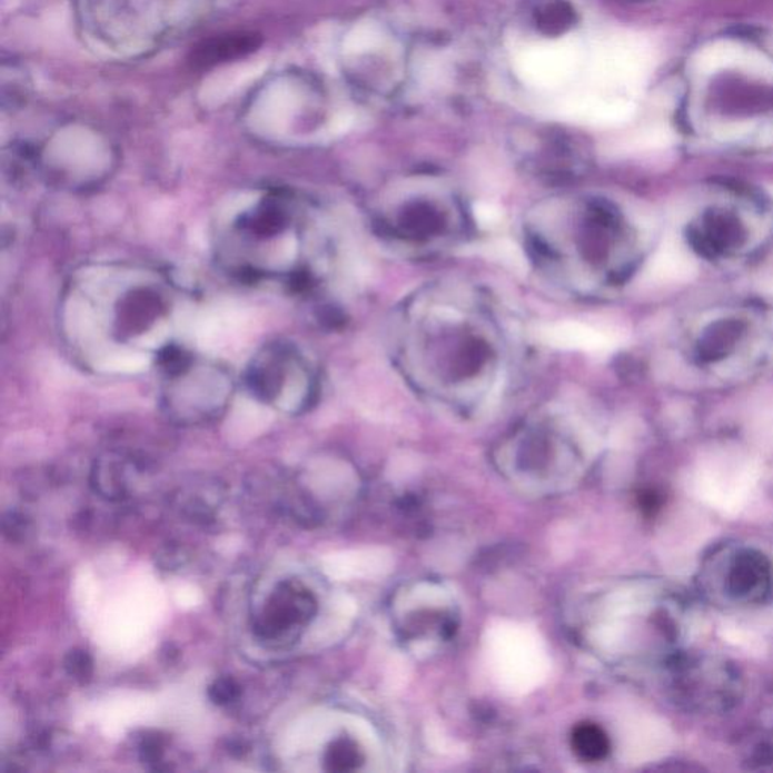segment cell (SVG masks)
<instances>
[{
    "label": "cell",
    "instance_id": "obj_19",
    "mask_svg": "<svg viewBox=\"0 0 773 773\" xmlns=\"http://www.w3.org/2000/svg\"><path fill=\"white\" fill-rule=\"evenodd\" d=\"M473 214H475L477 224L484 228L494 227L502 219L501 209L492 205V202H476L475 207H473Z\"/></svg>",
    "mask_w": 773,
    "mask_h": 773
},
{
    "label": "cell",
    "instance_id": "obj_1",
    "mask_svg": "<svg viewBox=\"0 0 773 773\" xmlns=\"http://www.w3.org/2000/svg\"><path fill=\"white\" fill-rule=\"evenodd\" d=\"M188 294L167 272L99 264L71 276L61 301V331L87 369L135 371L181 348L177 341Z\"/></svg>",
    "mask_w": 773,
    "mask_h": 773
},
{
    "label": "cell",
    "instance_id": "obj_9",
    "mask_svg": "<svg viewBox=\"0 0 773 773\" xmlns=\"http://www.w3.org/2000/svg\"><path fill=\"white\" fill-rule=\"evenodd\" d=\"M725 591L741 604H759L771 594L773 568L771 561L754 548H741L725 562Z\"/></svg>",
    "mask_w": 773,
    "mask_h": 773
},
{
    "label": "cell",
    "instance_id": "obj_18",
    "mask_svg": "<svg viewBox=\"0 0 773 773\" xmlns=\"http://www.w3.org/2000/svg\"><path fill=\"white\" fill-rule=\"evenodd\" d=\"M139 755L143 763H159L163 755V742L158 734L143 737L139 743Z\"/></svg>",
    "mask_w": 773,
    "mask_h": 773
},
{
    "label": "cell",
    "instance_id": "obj_7",
    "mask_svg": "<svg viewBox=\"0 0 773 773\" xmlns=\"http://www.w3.org/2000/svg\"><path fill=\"white\" fill-rule=\"evenodd\" d=\"M318 612V599L303 583L283 581L268 595L252 618V633L268 646H287L297 641Z\"/></svg>",
    "mask_w": 773,
    "mask_h": 773
},
{
    "label": "cell",
    "instance_id": "obj_17",
    "mask_svg": "<svg viewBox=\"0 0 773 773\" xmlns=\"http://www.w3.org/2000/svg\"><path fill=\"white\" fill-rule=\"evenodd\" d=\"M207 696L217 705L234 704L240 696V686L235 678L219 677L207 688Z\"/></svg>",
    "mask_w": 773,
    "mask_h": 773
},
{
    "label": "cell",
    "instance_id": "obj_12",
    "mask_svg": "<svg viewBox=\"0 0 773 773\" xmlns=\"http://www.w3.org/2000/svg\"><path fill=\"white\" fill-rule=\"evenodd\" d=\"M130 464L121 456L108 454L97 459L91 470V488L108 502H121L129 496Z\"/></svg>",
    "mask_w": 773,
    "mask_h": 773
},
{
    "label": "cell",
    "instance_id": "obj_8",
    "mask_svg": "<svg viewBox=\"0 0 773 773\" xmlns=\"http://www.w3.org/2000/svg\"><path fill=\"white\" fill-rule=\"evenodd\" d=\"M673 677L678 698L696 707L722 710L736 700V675L724 663L675 658Z\"/></svg>",
    "mask_w": 773,
    "mask_h": 773
},
{
    "label": "cell",
    "instance_id": "obj_2",
    "mask_svg": "<svg viewBox=\"0 0 773 773\" xmlns=\"http://www.w3.org/2000/svg\"><path fill=\"white\" fill-rule=\"evenodd\" d=\"M219 264L231 276L257 285H290L303 276L310 252L306 206L285 188L249 194L219 219Z\"/></svg>",
    "mask_w": 773,
    "mask_h": 773
},
{
    "label": "cell",
    "instance_id": "obj_5",
    "mask_svg": "<svg viewBox=\"0 0 773 773\" xmlns=\"http://www.w3.org/2000/svg\"><path fill=\"white\" fill-rule=\"evenodd\" d=\"M27 158L46 184L67 191L97 188L116 163L111 143L83 129L57 130L43 142L29 146Z\"/></svg>",
    "mask_w": 773,
    "mask_h": 773
},
{
    "label": "cell",
    "instance_id": "obj_4",
    "mask_svg": "<svg viewBox=\"0 0 773 773\" xmlns=\"http://www.w3.org/2000/svg\"><path fill=\"white\" fill-rule=\"evenodd\" d=\"M159 404L172 424H214L226 414L235 398L234 375L221 363L189 353L172 350L158 365Z\"/></svg>",
    "mask_w": 773,
    "mask_h": 773
},
{
    "label": "cell",
    "instance_id": "obj_20",
    "mask_svg": "<svg viewBox=\"0 0 773 773\" xmlns=\"http://www.w3.org/2000/svg\"><path fill=\"white\" fill-rule=\"evenodd\" d=\"M3 531L11 539L23 538L28 534L29 527L27 518L23 515L10 514L3 519Z\"/></svg>",
    "mask_w": 773,
    "mask_h": 773
},
{
    "label": "cell",
    "instance_id": "obj_11",
    "mask_svg": "<svg viewBox=\"0 0 773 773\" xmlns=\"http://www.w3.org/2000/svg\"><path fill=\"white\" fill-rule=\"evenodd\" d=\"M544 344L561 349H581L588 353H607L616 346L615 337L607 336L589 325L581 323H557L539 329Z\"/></svg>",
    "mask_w": 773,
    "mask_h": 773
},
{
    "label": "cell",
    "instance_id": "obj_15",
    "mask_svg": "<svg viewBox=\"0 0 773 773\" xmlns=\"http://www.w3.org/2000/svg\"><path fill=\"white\" fill-rule=\"evenodd\" d=\"M325 769L334 772L354 771L365 760L357 743L348 736L337 737L325 752Z\"/></svg>",
    "mask_w": 773,
    "mask_h": 773
},
{
    "label": "cell",
    "instance_id": "obj_13",
    "mask_svg": "<svg viewBox=\"0 0 773 773\" xmlns=\"http://www.w3.org/2000/svg\"><path fill=\"white\" fill-rule=\"evenodd\" d=\"M572 745L577 757L588 763L602 762L611 751V741L606 731L597 724H591V722H585V724L574 729Z\"/></svg>",
    "mask_w": 773,
    "mask_h": 773
},
{
    "label": "cell",
    "instance_id": "obj_14",
    "mask_svg": "<svg viewBox=\"0 0 773 773\" xmlns=\"http://www.w3.org/2000/svg\"><path fill=\"white\" fill-rule=\"evenodd\" d=\"M574 10L565 0H547L536 11V23L547 36H559L572 28Z\"/></svg>",
    "mask_w": 773,
    "mask_h": 773
},
{
    "label": "cell",
    "instance_id": "obj_22",
    "mask_svg": "<svg viewBox=\"0 0 773 773\" xmlns=\"http://www.w3.org/2000/svg\"><path fill=\"white\" fill-rule=\"evenodd\" d=\"M628 2H646V0H628Z\"/></svg>",
    "mask_w": 773,
    "mask_h": 773
},
{
    "label": "cell",
    "instance_id": "obj_3",
    "mask_svg": "<svg viewBox=\"0 0 773 773\" xmlns=\"http://www.w3.org/2000/svg\"><path fill=\"white\" fill-rule=\"evenodd\" d=\"M210 0H78L83 28L105 48L143 52L185 32Z\"/></svg>",
    "mask_w": 773,
    "mask_h": 773
},
{
    "label": "cell",
    "instance_id": "obj_10",
    "mask_svg": "<svg viewBox=\"0 0 773 773\" xmlns=\"http://www.w3.org/2000/svg\"><path fill=\"white\" fill-rule=\"evenodd\" d=\"M260 44L261 37L256 32L219 33L202 40L191 50L189 65L198 71L215 69L255 53Z\"/></svg>",
    "mask_w": 773,
    "mask_h": 773
},
{
    "label": "cell",
    "instance_id": "obj_16",
    "mask_svg": "<svg viewBox=\"0 0 773 773\" xmlns=\"http://www.w3.org/2000/svg\"><path fill=\"white\" fill-rule=\"evenodd\" d=\"M65 670L76 682L86 684L95 675V662L86 650L75 648L65 658Z\"/></svg>",
    "mask_w": 773,
    "mask_h": 773
},
{
    "label": "cell",
    "instance_id": "obj_6",
    "mask_svg": "<svg viewBox=\"0 0 773 773\" xmlns=\"http://www.w3.org/2000/svg\"><path fill=\"white\" fill-rule=\"evenodd\" d=\"M245 387L259 403L286 414L303 412L310 396V370L297 348L285 340L257 350L244 374Z\"/></svg>",
    "mask_w": 773,
    "mask_h": 773
},
{
    "label": "cell",
    "instance_id": "obj_21",
    "mask_svg": "<svg viewBox=\"0 0 773 773\" xmlns=\"http://www.w3.org/2000/svg\"><path fill=\"white\" fill-rule=\"evenodd\" d=\"M662 501L657 493L646 492L641 496V508L645 511L646 514H654L656 511L661 509Z\"/></svg>",
    "mask_w": 773,
    "mask_h": 773
}]
</instances>
